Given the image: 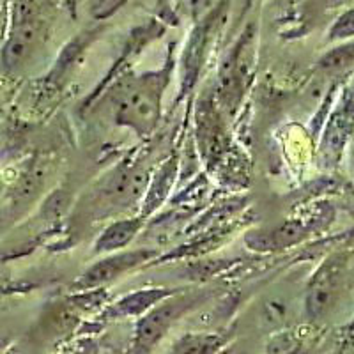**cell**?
Wrapping results in <instances>:
<instances>
[{
  "instance_id": "6da1fadb",
  "label": "cell",
  "mask_w": 354,
  "mask_h": 354,
  "mask_svg": "<svg viewBox=\"0 0 354 354\" xmlns=\"http://www.w3.org/2000/svg\"><path fill=\"white\" fill-rule=\"evenodd\" d=\"M41 36V20L34 0H17L12 25L2 48V64L8 71L18 69L30 59Z\"/></svg>"
},
{
  "instance_id": "7a4b0ae2",
  "label": "cell",
  "mask_w": 354,
  "mask_h": 354,
  "mask_svg": "<svg viewBox=\"0 0 354 354\" xmlns=\"http://www.w3.org/2000/svg\"><path fill=\"white\" fill-rule=\"evenodd\" d=\"M347 274V259L344 255H333L314 274L306 292V310L314 319L322 317L333 305Z\"/></svg>"
},
{
  "instance_id": "3957f363",
  "label": "cell",
  "mask_w": 354,
  "mask_h": 354,
  "mask_svg": "<svg viewBox=\"0 0 354 354\" xmlns=\"http://www.w3.org/2000/svg\"><path fill=\"white\" fill-rule=\"evenodd\" d=\"M158 91L160 88L153 80L129 85L119 101L117 119L140 133L153 128L158 119Z\"/></svg>"
},
{
  "instance_id": "277c9868",
  "label": "cell",
  "mask_w": 354,
  "mask_h": 354,
  "mask_svg": "<svg viewBox=\"0 0 354 354\" xmlns=\"http://www.w3.org/2000/svg\"><path fill=\"white\" fill-rule=\"evenodd\" d=\"M154 252L151 250H131V252H124V254H117L112 257H106L103 261L96 262L91 270L85 271L84 277L77 282V287L80 289H91V287L103 286V283L110 282L113 278L121 277L126 271L137 268L142 262L149 261L154 257Z\"/></svg>"
},
{
  "instance_id": "5b68a950",
  "label": "cell",
  "mask_w": 354,
  "mask_h": 354,
  "mask_svg": "<svg viewBox=\"0 0 354 354\" xmlns=\"http://www.w3.org/2000/svg\"><path fill=\"white\" fill-rule=\"evenodd\" d=\"M185 308V301H172L163 303L158 308H154L151 314L145 315L137 326V335H135V353L140 354L149 351L154 344L160 340L169 326L176 321V317L181 314Z\"/></svg>"
},
{
  "instance_id": "8992f818",
  "label": "cell",
  "mask_w": 354,
  "mask_h": 354,
  "mask_svg": "<svg viewBox=\"0 0 354 354\" xmlns=\"http://www.w3.org/2000/svg\"><path fill=\"white\" fill-rule=\"evenodd\" d=\"M305 236L306 229L301 223H298V221H287L286 225L277 227L273 230L248 236L246 241L250 243V246H254V250H274L294 245V243H298L301 238H305Z\"/></svg>"
},
{
  "instance_id": "52a82bcc",
  "label": "cell",
  "mask_w": 354,
  "mask_h": 354,
  "mask_svg": "<svg viewBox=\"0 0 354 354\" xmlns=\"http://www.w3.org/2000/svg\"><path fill=\"white\" fill-rule=\"evenodd\" d=\"M142 227V218H133V220L117 221L113 225L103 232L100 239L96 241V252H112V250L122 248L128 245Z\"/></svg>"
},
{
  "instance_id": "ba28073f",
  "label": "cell",
  "mask_w": 354,
  "mask_h": 354,
  "mask_svg": "<svg viewBox=\"0 0 354 354\" xmlns=\"http://www.w3.org/2000/svg\"><path fill=\"white\" fill-rule=\"evenodd\" d=\"M172 290L167 289H149V290H140V292H135L131 296H128L126 299L117 303L115 308L112 310L113 315H135L140 314L144 310H147L149 306H153L154 303H160L170 296Z\"/></svg>"
},
{
  "instance_id": "9c48e42d",
  "label": "cell",
  "mask_w": 354,
  "mask_h": 354,
  "mask_svg": "<svg viewBox=\"0 0 354 354\" xmlns=\"http://www.w3.org/2000/svg\"><path fill=\"white\" fill-rule=\"evenodd\" d=\"M220 344L216 335H186L169 354H211Z\"/></svg>"
},
{
  "instance_id": "30bf717a",
  "label": "cell",
  "mask_w": 354,
  "mask_h": 354,
  "mask_svg": "<svg viewBox=\"0 0 354 354\" xmlns=\"http://www.w3.org/2000/svg\"><path fill=\"white\" fill-rule=\"evenodd\" d=\"M351 64H353V46L351 44L331 50L319 61V68L324 71H338V69L349 68Z\"/></svg>"
},
{
  "instance_id": "8fae6325",
  "label": "cell",
  "mask_w": 354,
  "mask_h": 354,
  "mask_svg": "<svg viewBox=\"0 0 354 354\" xmlns=\"http://www.w3.org/2000/svg\"><path fill=\"white\" fill-rule=\"evenodd\" d=\"M354 32V25H353V9H347L342 17L338 18L333 24L330 30V41L337 39H351Z\"/></svg>"
},
{
  "instance_id": "7c38bea8",
  "label": "cell",
  "mask_w": 354,
  "mask_h": 354,
  "mask_svg": "<svg viewBox=\"0 0 354 354\" xmlns=\"http://www.w3.org/2000/svg\"><path fill=\"white\" fill-rule=\"evenodd\" d=\"M124 2L126 0H101V4L97 6L96 11H94V15H96V18L109 17V15H112L113 11H117V9H119V6H122Z\"/></svg>"
}]
</instances>
